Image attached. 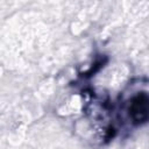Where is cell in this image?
Listing matches in <instances>:
<instances>
[{
  "mask_svg": "<svg viewBox=\"0 0 149 149\" xmlns=\"http://www.w3.org/2000/svg\"><path fill=\"white\" fill-rule=\"evenodd\" d=\"M130 115L133 121L136 123L149 119V97L142 94L134 98L130 105Z\"/></svg>",
  "mask_w": 149,
  "mask_h": 149,
  "instance_id": "cell-1",
  "label": "cell"
}]
</instances>
